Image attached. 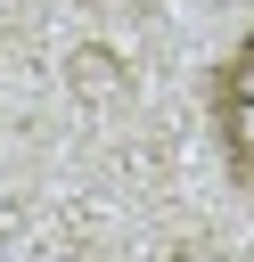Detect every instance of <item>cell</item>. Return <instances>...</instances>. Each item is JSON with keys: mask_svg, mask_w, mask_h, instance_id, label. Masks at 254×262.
I'll return each instance as SVG.
<instances>
[{"mask_svg": "<svg viewBox=\"0 0 254 262\" xmlns=\"http://www.w3.org/2000/svg\"><path fill=\"white\" fill-rule=\"evenodd\" d=\"M205 115H213V147H221V172L254 196V33H238L205 82Z\"/></svg>", "mask_w": 254, "mask_h": 262, "instance_id": "obj_1", "label": "cell"}]
</instances>
